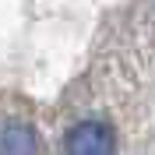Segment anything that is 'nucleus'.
<instances>
[{"label":"nucleus","mask_w":155,"mask_h":155,"mask_svg":"<svg viewBox=\"0 0 155 155\" xmlns=\"http://www.w3.org/2000/svg\"><path fill=\"white\" fill-rule=\"evenodd\" d=\"M113 130L99 120H81L67 130V155H113Z\"/></svg>","instance_id":"1"},{"label":"nucleus","mask_w":155,"mask_h":155,"mask_svg":"<svg viewBox=\"0 0 155 155\" xmlns=\"http://www.w3.org/2000/svg\"><path fill=\"white\" fill-rule=\"evenodd\" d=\"M0 155H39V137L25 124H7L0 130Z\"/></svg>","instance_id":"2"}]
</instances>
